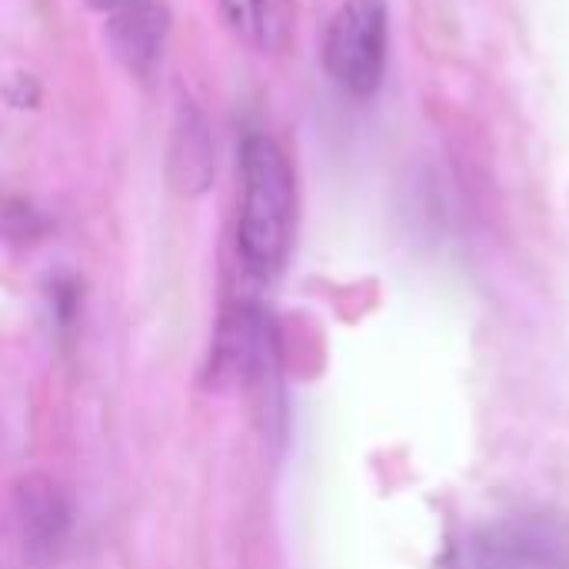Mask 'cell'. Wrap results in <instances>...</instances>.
Instances as JSON below:
<instances>
[{"instance_id": "obj_1", "label": "cell", "mask_w": 569, "mask_h": 569, "mask_svg": "<svg viewBox=\"0 0 569 569\" xmlns=\"http://www.w3.org/2000/svg\"><path fill=\"white\" fill-rule=\"evenodd\" d=\"M297 237V177L283 147L267 133L240 143L237 253L257 280L283 273Z\"/></svg>"}, {"instance_id": "obj_2", "label": "cell", "mask_w": 569, "mask_h": 569, "mask_svg": "<svg viewBox=\"0 0 569 569\" xmlns=\"http://www.w3.org/2000/svg\"><path fill=\"white\" fill-rule=\"evenodd\" d=\"M217 380L240 383L263 417V430L270 437L283 433V353L280 330L270 310L247 300L223 313L217 330V347L210 357Z\"/></svg>"}, {"instance_id": "obj_3", "label": "cell", "mask_w": 569, "mask_h": 569, "mask_svg": "<svg viewBox=\"0 0 569 569\" xmlns=\"http://www.w3.org/2000/svg\"><path fill=\"white\" fill-rule=\"evenodd\" d=\"M327 77L350 97L367 100L380 90L390 57V7L387 0H343L320 43Z\"/></svg>"}, {"instance_id": "obj_4", "label": "cell", "mask_w": 569, "mask_h": 569, "mask_svg": "<svg viewBox=\"0 0 569 569\" xmlns=\"http://www.w3.org/2000/svg\"><path fill=\"white\" fill-rule=\"evenodd\" d=\"M453 569H569V523L557 513H513L457 543Z\"/></svg>"}, {"instance_id": "obj_5", "label": "cell", "mask_w": 569, "mask_h": 569, "mask_svg": "<svg viewBox=\"0 0 569 569\" xmlns=\"http://www.w3.org/2000/svg\"><path fill=\"white\" fill-rule=\"evenodd\" d=\"M10 517L30 563H53L73 533V497L50 473H23L10 493Z\"/></svg>"}, {"instance_id": "obj_6", "label": "cell", "mask_w": 569, "mask_h": 569, "mask_svg": "<svg viewBox=\"0 0 569 569\" xmlns=\"http://www.w3.org/2000/svg\"><path fill=\"white\" fill-rule=\"evenodd\" d=\"M103 17L107 43L117 63L137 77H157L170 43V7L167 0H90Z\"/></svg>"}, {"instance_id": "obj_7", "label": "cell", "mask_w": 569, "mask_h": 569, "mask_svg": "<svg viewBox=\"0 0 569 569\" xmlns=\"http://www.w3.org/2000/svg\"><path fill=\"white\" fill-rule=\"evenodd\" d=\"M170 180L183 197H200L213 183V137L203 110L180 100L170 130Z\"/></svg>"}, {"instance_id": "obj_8", "label": "cell", "mask_w": 569, "mask_h": 569, "mask_svg": "<svg viewBox=\"0 0 569 569\" xmlns=\"http://www.w3.org/2000/svg\"><path fill=\"white\" fill-rule=\"evenodd\" d=\"M220 10L237 37L260 50H273L287 33V0H220Z\"/></svg>"}, {"instance_id": "obj_9", "label": "cell", "mask_w": 569, "mask_h": 569, "mask_svg": "<svg viewBox=\"0 0 569 569\" xmlns=\"http://www.w3.org/2000/svg\"><path fill=\"white\" fill-rule=\"evenodd\" d=\"M50 217L37 203L13 193H0V243H37L50 233Z\"/></svg>"}, {"instance_id": "obj_10", "label": "cell", "mask_w": 569, "mask_h": 569, "mask_svg": "<svg viewBox=\"0 0 569 569\" xmlns=\"http://www.w3.org/2000/svg\"><path fill=\"white\" fill-rule=\"evenodd\" d=\"M80 300H83V287L77 273L57 270L43 280V310L57 333H73V323L80 317Z\"/></svg>"}, {"instance_id": "obj_11", "label": "cell", "mask_w": 569, "mask_h": 569, "mask_svg": "<svg viewBox=\"0 0 569 569\" xmlns=\"http://www.w3.org/2000/svg\"><path fill=\"white\" fill-rule=\"evenodd\" d=\"M7 100H10L13 107H37L40 90H37V83H33L30 77L17 73V77H13V83L7 87Z\"/></svg>"}]
</instances>
